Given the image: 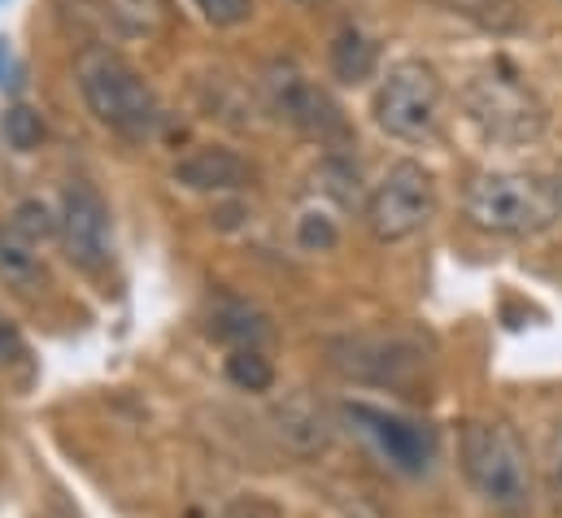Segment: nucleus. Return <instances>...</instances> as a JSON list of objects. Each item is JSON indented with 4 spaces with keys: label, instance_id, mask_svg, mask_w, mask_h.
Returning a JSON list of instances; mask_svg holds the SVG:
<instances>
[{
    "label": "nucleus",
    "instance_id": "obj_22",
    "mask_svg": "<svg viewBox=\"0 0 562 518\" xmlns=\"http://www.w3.org/2000/svg\"><path fill=\"white\" fill-rule=\"evenodd\" d=\"M22 358H26V340H22L18 323L0 309V367H13V362H22Z\"/></svg>",
    "mask_w": 562,
    "mask_h": 518
},
{
    "label": "nucleus",
    "instance_id": "obj_5",
    "mask_svg": "<svg viewBox=\"0 0 562 518\" xmlns=\"http://www.w3.org/2000/svg\"><path fill=\"white\" fill-rule=\"evenodd\" d=\"M440 110H445V83L427 61H397L371 97L375 127L406 144L431 139L440 127Z\"/></svg>",
    "mask_w": 562,
    "mask_h": 518
},
{
    "label": "nucleus",
    "instance_id": "obj_20",
    "mask_svg": "<svg viewBox=\"0 0 562 518\" xmlns=\"http://www.w3.org/2000/svg\"><path fill=\"white\" fill-rule=\"evenodd\" d=\"M18 236H26L31 245H40V240H48V236H57V218L40 205V201H22L18 205V214H13V223H9Z\"/></svg>",
    "mask_w": 562,
    "mask_h": 518
},
{
    "label": "nucleus",
    "instance_id": "obj_25",
    "mask_svg": "<svg viewBox=\"0 0 562 518\" xmlns=\"http://www.w3.org/2000/svg\"><path fill=\"white\" fill-rule=\"evenodd\" d=\"M301 4H318V0H301Z\"/></svg>",
    "mask_w": 562,
    "mask_h": 518
},
{
    "label": "nucleus",
    "instance_id": "obj_11",
    "mask_svg": "<svg viewBox=\"0 0 562 518\" xmlns=\"http://www.w3.org/2000/svg\"><path fill=\"white\" fill-rule=\"evenodd\" d=\"M170 174L188 192H236V188L254 183V166L232 148H196V153L179 157Z\"/></svg>",
    "mask_w": 562,
    "mask_h": 518
},
{
    "label": "nucleus",
    "instance_id": "obj_3",
    "mask_svg": "<svg viewBox=\"0 0 562 518\" xmlns=\"http://www.w3.org/2000/svg\"><path fill=\"white\" fill-rule=\"evenodd\" d=\"M79 92L101 127H110L132 144L153 139L161 127V105H157L153 88L144 83V75L127 57H119L110 48H88L79 57Z\"/></svg>",
    "mask_w": 562,
    "mask_h": 518
},
{
    "label": "nucleus",
    "instance_id": "obj_19",
    "mask_svg": "<svg viewBox=\"0 0 562 518\" xmlns=\"http://www.w3.org/2000/svg\"><path fill=\"white\" fill-rule=\"evenodd\" d=\"M4 139H9V148H18V153H31V148H40V139H44V123H40V114L35 110H9L4 114Z\"/></svg>",
    "mask_w": 562,
    "mask_h": 518
},
{
    "label": "nucleus",
    "instance_id": "obj_21",
    "mask_svg": "<svg viewBox=\"0 0 562 518\" xmlns=\"http://www.w3.org/2000/svg\"><path fill=\"white\" fill-rule=\"evenodd\" d=\"M205 22L214 26H240L254 18V0H192Z\"/></svg>",
    "mask_w": 562,
    "mask_h": 518
},
{
    "label": "nucleus",
    "instance_id": "obj_13",
    "mask_svg": "<svg viewBox=\"0 0 562 518\" xmlns=\"http://www.w3.org/2000/svg\"><path fill=\"white\" fill-rule=\"evenodd\" d=\"M0 279L13 292H44L48 288V266L40 258V245L18 236L13 227H0Z\"/></svg>",
    "mask_w": 562,
    "mask_h": 518
},
{
    "label": "nucleus",
    "instance_id": "obj_10",
    "mask_svg": "<svg viewBox=\"0 0 562 518\" xmlns=\"http://www.w3.org/2000/svg\"><path fill=\"white\" fill-rule=\"evenodd\" d=\"M349 418L375 440V449L393 462V466H402V471H427V462H431V431L419 427V423H411V418H402V414H389V409H375V405H349Z\"/></svg>",
    "mask_w": 562,
    "mask_h": 518
},
{
    "label": "nucleus",
    "instance_id": "obj_24",
    "mask_svg": "<svg viewBox=\"0 0 562 518\" xmlns=\"http://www.w3.org/2000/svg\"><path fill=\"white\" fill-rule=\"evenodd\" d=\"M4 61H9V44L0 40V79H4Z\"/></svg>",
    "mask_w": 562,
    "mask_h": 518
},
{
    "label": "nucleus",
    "instance_id": "obj_4",
    "mask_svg": "<svg viewBox=\"0 0 562 518\" xmlns=\"http://www.w3.org/2000/svg\"><path fill=\"white\" fill-rule=\"evenodd\" d=\"M462 110L471 119V127L480 131L488 144L497 148H524L537 144L546 131V105L537 101V92L510 70V66H493L484 75H475L462 88Z\"/></svg>",
    "mask_w": 562,
    "mask_h": 518
},
{
    "label": "nucleus",
    "instance_id": "obj_14",
    "mask_svg": "<svg viewBox=\"0 0 562 518\" xmlns=\"http://www.w3.org/2000/svg\"><path fill=\"white\" fill-rule=\"evenodd\" d=\"M327 57H331V75H336L340 83H362V79H371L375 66H380V44H375L362 26H340Z\"/></svg>",
    "mask_w": 562,
    "mask_h": 518
},
{
    "label": "nucleus",
    "instance_id": "obj_9",
    "mask_svg": "<svg viewBox=\"0 0 562 518\" xmlns=\"http://www.w3.org/2000/svg\"><path fill=\"white\" fill-rule=\"evenodd\" d=\"M57 240H61L66 258L88 274H101L110 266V258H114L110 210H105V201L92 183L66 188V201H61V214H57Z\"/></svg>",
    "mask_w": 562,
    "mask_h": 518
},
{
    "label": "nucleus",
    "instance_id": "obj_18",
    "mask_svg": "<svg viewBox=\"0 0 562 518\" xmlns=\"http://www.w3.org/2000/svg\"><path fill=\"white\" fill-rule=\"evenodd\" d=\"M336 240H340V227H336L331 214L305 210V214L296 218V249H301V254H327V249H336Z\"/></svg>",
    "mask_w": 562,
    "mask_h": 518
},
{
    "label": "nucleus",
    "instance_id": "obj_16",
    "mask_svg": "<svg viewBox=\"0 0 562 518\" xmlns=\"http://www.w3.org/2000/svg\"><path fill=\"white\" fill-rule=\"evenodd\" d=\"M105 13L132 35H153L166 22V0H110Z\"/></svg>",
    "mask_w": 562,
    "mask_h": 518
},
{
    "label": "nucleus",
    "instance_id": "obj_7",
    "mask_svg": "<svg viewBox=\"0 0 562 518\" xmlns=\"http://www.w3.org/2000/svg\"><path fill=\"white\" fill-rule=\"evenodd\" d=\"M331 367L345 380L375 384V388H411L427 367V349L402 331H371V336H340L327 345Z\"/></svg>",
    "mask_w": 562,
    "mask_h": 518
},
{
    "label": "nucleus",
    "instance_id": "obj_17",
    "mask_svg": "<svg viewBox=\"0 0 562 518\" xmlns=\"http://www.w3.org/2000/svg\"><path fill=\"white\" fill-rule=\"evenodd\" d=\"M227 380L245 392H267L276 384V367L271 358H262V349H240L227 358Z\"/></svg>",
    "mask_w": 562,
    "mask_h": 518
},
{
    "label": "nucleus",
    "instance_id": "obj_6",
    "mask_svg": "<svg viewBox=\"0 0 562 518\" xmlns=\"http://www.w3.org/2000/svg\"><path fill=\"white\" fill-rule=\"evenodd\" d=\"M436 218V179L419 161H393L367 196V227L375 240L397 245Z\"/></svg>",
    "mask_w": 562,
    "mask_h": 518
},
{
    "label": "nucleus",
    "instance_id": "obj_1",
    "mask_svg": "<svg viewBox=\"0 0 562 518\" xmlns=\"http://www.w3.org/2000/svg\"><path fill=\"white\" fill-rule=\"evenodd\" d=\"M458 462L484 506L524 515L532 506V458L519 431L502 418H471L458 431Z\"/></svg>",
    "mask_w": 562,
    "mask_h": 518
},
{
    "label": "nucleus",
    "instance_id": "obj_2",
    "mask_svg": "<svg viewBox=\"0 0 562 518\" xmlns=\"http://www.w3.org/2000/svg\"><path fill=\"white\" fill-rule=\"evenodd\" d=\"M462 210L471 227L493 236H537L562 223V174H475L467 183Z\"/></svg>",
    "mask_w": 562,
    "mask_h": 518
},
{
    "label": "nucleus",
    "instance_id": "obj_8",
    "mask_svg": "<svg viewBox=\"0 0 562 518\" xmlns=\"http://www.w3.org/2000/svg\"><path fill=\"white\" fill-rule=\"evenodd\" d=\"M262 88H267V105L280 114L283 123H292L296 131L314 135L318 144H349L353 131H349L345 110H340L314 79H305L296 66L276 61V66L267 70Z\"/></svg>",
    "mask_w": 562,
    "mask_h": 518
},
{
    "label": "nucleus",
    "instance_id": "obj_15",
    "mask_svg": "<svg viewBox=\"0 0 562 518\" xmlns=\"http://www.w3.org/2000/svg\"><path fill=\"white\" fill-rule=\"evenodd\" d=\"M210 336L223 340V345H232V353H240V349H258L271 336V327L249 305H218L214 318H210Z\"/></svg>",
    "mask_w": 562,
    "mask_h": 518
},
{
    "label": "nucleus",
    "instance_id": "obj_12",
    "mask_svg": "<svg viewBox=\"0 0 562 518\" xmlns=\"http://www.w3.org/2000/svg\"><path fill=\"white\" fill-rule=\"evenodd\" d=\"M276 431H280V440L292 453H318L331 440V423H327L323 405H314L301 392L288 396L280 409H276Z\"/></svg>",
    "mask_w": 562,
    "mask_h": 518
},
{
    "label": "nucleus",
    "instance_id": "obj_23",
    "mask_svg": "<svg viewBox=\"0 0 562 518\" xmlns=\"http://www.w3.org/2000/svg\"><path fill=\"white\" fill-rule=\"evenodd\" d=\"M546 484H550V493L559 497L562 506V423L550 431V440H546Z\"/></svg>",
    "mask_w": 562,
    "mask_h": 518
}]
</instances>
